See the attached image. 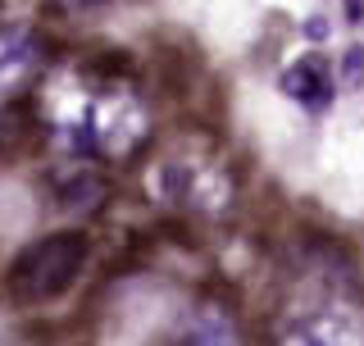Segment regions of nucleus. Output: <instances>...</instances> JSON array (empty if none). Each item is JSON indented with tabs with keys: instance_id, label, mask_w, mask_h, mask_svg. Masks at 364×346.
Segmentation results:
<instances>
[{
	"instance_id": "f257e3e1",
	"label": "nucleus",
	"mask_w": 364,
	"mask_h": 346,
	"mask_svg": "<svg viewBox=\"0 0 364 346\" xmlns=\"http://www.w3.org/2000/svg\"><path fill=\"white\" fill-rule=\"evenodd\" d=\"M82 260H87V237L82 233H50V237L32 241V246L9 264V292H14L23 305L55 301V296L68 292L73 278L82 273Z\"/></svg>"
},
{
	"instance_id": "f03ea898",
	"label": "nucleus",
	"mask_w": 364,
	"mask_h": 346,
	"mask_svg": "<svg viewBox=\"0 0 364 346\" xmlns=\"http://www.w3.org/2000/svg\"><path fill=\"white\" fill-rule=\"evenodd\" d=\"M278 346H364V319L350 310H318L291 324Z\"/></svg>"
},
{
	"instance_id": "7ed1b4c3",
	"label": "nucleus",
	"mask_w": 364,
	"mask_h": 346,
	"mask_svg": "<svg viewBox=\"0 0 364 346\" xmlns=\"http://www.w3.org/2000/svg\"><path fill=\"white\" fill-rule=\"evenodd\" d=\"M282 91L296 100V105H305V110H323L328 100H333V78H328V64L323 60H296L287 73H282Z\"/></svg>"
},
{
	"instance_id": "20e7f679",
	"label": "nucleus",
	"mask_w": 364,
	"mask_h": 346,
	"mask_svg": "<svg viewBox=\"0 0 364 346\" xmlns=\"http://www.w3.org/2000/svg\"><path fill=\"white\" fill-rule=\"evenodd\" d=\"M360 73H364V46H350V51H346V64H341V83L355 87Z\"/></svg>"
},
{
	"instance_id": "39448f33",
	"label": "nucleus",
	"mask_w": 364,
	"mask_h": 346,
	"mask_svg": "<svg viewBox=\"0 0 364 346\" xmlns=\"http://www.w3.org/2000/svg\"><path fill=\"white\" fill-rule=\"evenodd\" d=\"M60 5L68 9V14H87V9H100L105 0H60Z\"/></svg>"
},
{
	"instance_id": "423d86ee",
	"label": "nucleus",
	"mask_w": 364,
	"mask_h": 346,
	"mask_svg": "<svg viewBox=\"0 0 364 346\" xmlns=\"http://www.w3.org/2000/svg\"><path fill=\"white\" fill-rule=\"evenodd\" d=\"M200 346H232V342H223V337H210V342H200Z\"/></svg>"
}]
</instances>
